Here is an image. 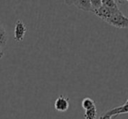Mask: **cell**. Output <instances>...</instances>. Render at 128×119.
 Wrapping results in <instances>:
<instances>
[{"mask_svg": "<svg viewBox=\"0 0 128 119\" xmlns=\"http://www.w3.org/2000/svg\"><path fill=\"white\" fill-rule=\"evenodd\" d=\"M82 109H84L85 110H90V109L95 108L96 104H95V102L93 101L91 98L85 97V98H84V100L82 101Z\"/></svg>", "mask_w": 128, "mask_h": 119, "instance_id": "cell-8", "label": "cell"}, {"mask_svg": "<svg viewBox=\"0 0 128 119\" xmlns=\"http://www.w3.org/2000/svg\"><path fill=\"white\" fill-rule=\"evenodd\" d=\"M27 32V27L21 19H18L15 23L14 26V40L16 42H21L23 41L26 33Z\"/></svg>", "mask_w": 128, "mask_h": 119, "instance_id": "cell-2", "label": "cell"}, {"mask_svg": "<svg viewBox=\"0 0 128 119\" xmlns=\"http://www.w3.org/2000/svg\"><path fill=\"white\" fill-rule=\"evenodd\" d=\"M63 2L70 5H75L79 10H82L84 11L92 12L90 0H72V1H63Z\"/></svg>", "mask_w": 128, "mask_h": 119, "instance_id": "cell-4", "label": "cell"}, {"mask_svg": "<svg viewBox=\"0 0 128 119\" xmlns=\"http://www.w3.org/2000/svg\"><path fill=\"white\" fill-rule=\"evenodd\" d=\"M106 113L110 117H114V116L121 115V114H127L128 113V103L123 104L122 106L116 107V108L110 109V110L106 111Z\"/></svg>", "mask_w": 128, "mask_h": 119, "instance_id": "cell-6", "label": "cell"}, {"mask_svg": "<svg viewBox=\"0 0 128 119\" xmlns=\"http://www.w3.org/2000/svg\"><path fill=\"white\" fill-rule=\"evenodd\" d=\"M126 103H128V98L126 99Z\"/></svg>", "mask_w": 128, "mask_h": 119, "instance_id": "cell-15", "label": "cell"}, {"mask_svg": "<svg viewBox=\"0 0 128 119\" xmlns=\"http://www.w3.org/2000/svg\"><path fill=\"white\" fill-rule=\"evenodd\" d=\"M106 23L109 25L115 26L119 29H127L128 28V17H126L123 12L118 10L117 12H115L109 19H107Z\"/></svg>", "mask_w": 128, "mask_h": 119, "instance_id": "cell-1", "label": "cell"}, {"mask_svg": "<svg viewBox=\"0 0 128 119\" xmlns=\"http://www.w3.org/2000/svg\"><path fill=\"white\" fill-rule=\"evenodd\" d=\"M90 4H91V7H92V12L94 11H96V10L99 9L103 5L102 0H90Z\"/></svg>", "mask_w": 128, "mask_h": 119, "instance_id": "cell-11", "label": "cell"}, {"mask_svg": "<svg viewBox=\"0 0 128 119\" xmlns=\"http://www.w3.org/2000/svg\"><path fill=\"white\" fill-rule=\"evenodd\" d=\"M102 3H103V5L108 8H112V9L118 7L115 0H102Z\"/></svg>", "mask_w": 128, "mask_h": 119, "instance_id": "cell-10", "label": "cell"}, {"mask_svg": "<svg viewBox=\"0 0 128 119\" xmlns=\"http://www.w3.org/2000/svg\"><path fill=\"white\" fill-rule=\"evenodd\" d=\"M8 41V33L6 32V28L3 25V24L0 21V48L2 49V47L6 46Z\"/></svg>", "mask_w": 128, "mask_h": 119, "instance_id": "cell-7", "label": "cell"}, {"mask_svg": "<svg viewBox=\"0 0 128 119\" xmlns=\"http://www.w3.org/2000/svg\"><path fill=\"white\" fill-rule=\"evenodd\" d=\"M112 117H110V116H109L108 114L105 112V113H103L101 116L99 117V119H112Z\"/></svg>", "mask_w": 128, "mask_h": 119, "instance_id": "cell-12", "label": "cell"}, {"mask_svg": "<svg viewBox=\"0 0 128 119\" xmlns=\"http://www.w3.org/2000/svg\"><path fill=\"white\" fill-rule=\"evenodd\" d=\"M70 108V98L65 96H59L54 101V109L57 111L65 112Z\"/></svg>", "mask_w": 128, "mask_h": 119, "instance_id": "cell-5", "label": "cell"}, {"mask_svg": "<svg viewBox=\"0 0 128 119\" xmlns=\"http://www.w3.org/2000/svg\"><path fill=\"white\" fill-rule=\"evenodd\" d=\"M128 1H121V0H117L116 1V3H117V4H126Z\"/></svg>", "mask_w": 128, "mask_h": 119, "instance_id": "cell-13", "label": "cell"}, {"mask_svg": "<svg viewBox=\"0 0 128 119\" xmlns=\"http://www.w3.org/2000/svg\"><path fill=\"white\" fill-rule=\"evenodd\" d=\"M3 56H4V52L2 51V49L0 48V60L3 58Z\"/></svg>", "mask_w": 128, "mask_h": 119, "instance_id": "cell-14", "label": "cell"}, {"mask_svg": "<svg viewBox=\"0 0 128 119\" xmlns=\"http://www.w3.org/2000/svg\"><path fill=\"white\" fill-rule=\"evenodd\" d=\"M96 116H98V110L96 107L90 110H85L84 114V117L85 119H96Z\"/></svg>", "mask_w": 128, "mask_h": 119, "instance_id": "cell-9", "label": "cell"}, {"mask_svg": "<svg viewBox=\"0 0 128 119\" xmlns=\"http://www.w3.org/2000/svg\"><path fill=\"white\" fill-rule=\"evenodd\" d=\"M118 8H114V9H112V8H108L104 5H102L99 9L94 11L92 13H94L96 16H98V18H102L104 21H106L107 19L110 18L112 15L115 12H117L118 11Z\"/></svg>", "mask_w": 128, "mask_h": 119, "instance_id": "cell-3", "label": "cell"}]
</instances>
